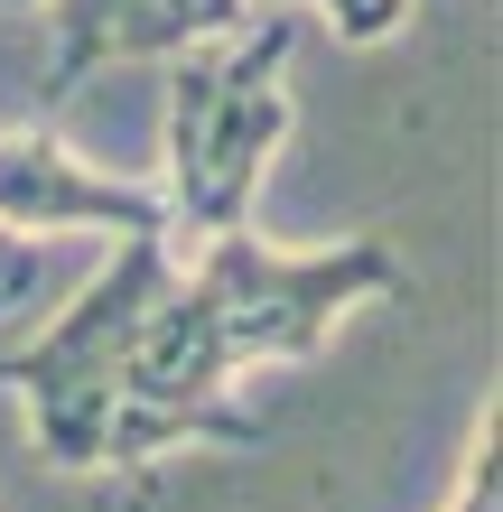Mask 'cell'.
Here are the masks:
<instances>
[{
  "label": "cell",
  "mask_w": 503,
  "mask_h": 512,
  "mask_svg": "<svg viewBox=\"0 0 503 512\" xmlns=\"http://www.w3.org/2000/svg\"><path fill=\"white\" fill-rule=\"evenodd\" d=\"M289 56H299V10H252L243 28L168 56V149L150 187L168 205L177 261L252 224L261 168L289 140Z\"/></svg>",
  "instance_id": "obj_1"
},
{
  "label": "cell",
  "mask_w": 503,
  "mask_h": 512,
  "mask_svg": "<svg viewBox=\"0 0 503 512\" xmlns=\"http://www.w3.org/2000/svg\"><path fill=\"white\" fill-rule=\"evenodd\" d=\"M168 270H177L168 243H112V261L66 289V308L38 336L0 354V382L28 401V438L56 475H112V382H122V354L150 298L168 289Z\"/></svg>",
  "instance_id": "obj_2"
},
{
  "label": "cell",
  "mask_w": 503,
  "mask_h": 512,
  "mask_svg": "<svg viewBox=\"0 0 503 512\" xmlns=\"http://www.w3.org/2000/svg\"><path fill=\"white\" fill-rule=\"evenodd\" d=\"M177 270L205 289V308H215V326H224V345H233L243 373L252 364H317L327 336L354 308H373V298L401 289V252L373 243V233L317 243V252H280V243H261L243 224V233L196 243Z\"/></svg>",
  "instance_id": "obj_3"
},
{
  "label": "cell",
  "mask_w": 503,
  "mask_h": 512,
  "mask_svg": "<svg viewBox=\"0 0 503 512\" xmlns=\"http://www.w3.org/2000/svg\"><path fill=\"white\" fill-rule=\"evenodd\" d=\"M233 364L215 308H205V289L187 270H168V289L150 298V317H140V336L122 354V382H112V475L168 457V447H261V419L233 401Z\"/></svg>",
  "instance_id": "obj_4"
},
{
  "label": "cell",
  "mask_w": 503,
  "mask_h": 512,
  "mask_svg": "<svg viewBox=\"0 0 503 512\" xmlns=\"http://www.w3.org/2000/svg\"><path fill=\"white\" fill-rule=\"evenodd\" d=\"M0 233H19V243H56V233L168 243V205L150 177L84 168L56 131H0Z\"/></svg>",
  "instance_id": "obj_5"
},
{
  "label": "cell",
  "mask_w": 503,
  "mask_h": 512,
  "mask_svg": "<svg viewBox=\"0 0 503 512\" xmlns=\"http://www.w3.org/2000/svg\"><path fill=\"white\" fill-rule=\"evenodd\" d=\"M438 512H503V419H494V401L466 429V457L448 475V494H438Z\"/></svg>",
  "instance_id": "obj_6"
},
{
  "label": "cell",
  "mask_w": 503,
  "mask_h": 512,
  "mask_svg": "<svg viewBox=\"0 0 503 512\" xmlns=\"http://www.w3.org/2000/svg\"><path fill=\"white\" fill-rule=\"evenodd\" d=\"M38 298H47V243H19V233H0V336L38 317Z\"/></svg>",
  "instance_id": "obj_7"
},
{
  "label": "cell",
  "mask_w": 503,
  "mask_h": 512,
  "mask_svg": "<svg viewBox=\"0 0 503 512\" xmlns=\"http://www.w3.org/2000/svg\"><path fill=\"white\" fill-rule=\"evenodd\" d=\"M299 10H317L345 47H382V38L410 28V0H299Z\"/></svg>",
  "instance_id": "obj_8"
},
{
  "label": "cell",
  "mask_w": 503,
  "mask_h": 512,
  "mask_svg": "<svg viewBox=\"0 0 503 512\" xmlns=\"http://www.w3.org/2000/svg\"><path fill=\"white\" fill-rule=\"evenodd\" d=\"M261 10H299V0H261Z\"/></svg>",
  "instance_id": "obj_9"
},
{
  "label": "cell",
  "mask_w": 503,
  "mask_h": 512,
  "mask_svg": "<svg viewBox=\"0 0 503 512\" xmlns=\"http://www.w3.org/2000/svg\"><path fill=\"white\" fill-rule=\"evenodd\" d=\"M0 10H38V0H0Z\"/></svg>",
  "instance_id": "obj_10"
}]
</instances>
